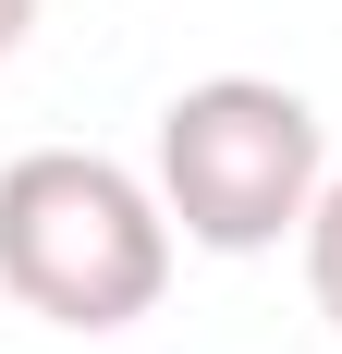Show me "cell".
I'll return each mask as SVG.
<instances>
[{"label": "cell", "instance_id": "6da1fadb", "mask_svg": "<svg viewBox=\"0 0 342 354\" xmlns=\"http://www.w3.org/2000/svg\"><path fill=\"white\" fill-rule=\"evenodd\" d=\"M171 281V208L98 147H25L0 171V293L49 330H135Z\"/></svg>", "mask_w": 342, "mask_h": 354}, {"label": "cell", "instance_id": "7a4b0ae2", "mask_svg": "<svg viewBox=\"0 0 342 354\" xmlns=\"http://www.w3.org/2000/svg\"><path fill=\"white\" fill-rule=\"evenodd\" d=\"M318 110L269 73H208L159 110V208L208 257H269L318 208Z\"/></svg>", "mask_w": 342, "mask_h": 354}, {"label": "cell", "instance_id": "3957f363", "mask_svg": "<svg viewBox=\"0 0 342 354\" xmlns=\"http://www.w3.org/2000/svg\"><path fill=\"white\" fill-rule=\"evenodd\" d=\"M306 293H318V318L342 330V171L318 183V208H306Z\"/></svg>", "mask_w": 342, "mask_h": 354}, {"label": "cell", "instance_id": "277c9868", "mask_svg": "<svg viewBox=\"0 0 342 354\" xmlns=\"http://www.w3.org/2000/svg\"><path fill=\"white\" fill-rule=\"evenodd\" d=\"M25 25H37V0H0V62L25 49Z\"/></svg>", "mask_w": 342, "mask_h": 354}]
</instances>
